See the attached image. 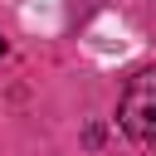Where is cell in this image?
<instances>
[{
  "label": "cell",
  "instance_id": "1",
  "mask_svg": "<svg viewBox=\"0 0 156 156\" xmlns=\"http://www.w3.org/2000/svg\"><path fill=\"white\" fill-rule=\"evenodd\" d=\"M117 122L136 136V141H156V68L136 73L117 102Z\"/></svg>",
  "mask_w": 156,
  "mask_h": 156
},
{
  "label": "cell",
  "instance_id": "2",
  "mask_svg": "<svg viewBox=\"0 0 156 156\" xmlns=\"http://www.w3.org/2000/svg\"><path fill=\"white\" fill-rule=\"evenodd\" d=\"M0 54H5V34H0Z\"/></svg>",
  "mask_w": 156,
  "mask_h": 156
}]
</instances>
